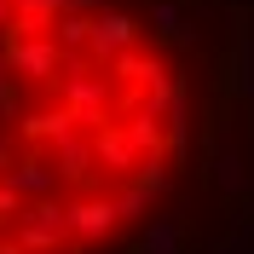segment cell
I'll return each mask as SVG.
<instances>
[{
	"label": "cell",
	"instance_id": "1",
	"mask_svg": "<svg viewBox=\"0 0 254 254\" xmlns=\"http://www.w3.org/2000/svg\"><path fill=\"white\" fill-rule=\"evenodd\" d=\"M185 162V64L122 0H0V254H116Z\"/></svg>",
	"mask_w": 254,
	"mask_h": 254
}]
</instances>
